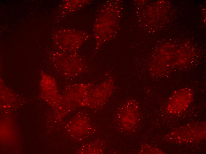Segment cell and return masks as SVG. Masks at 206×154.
<instances>
[{"label":"cell","instance_id":"obj_1","mask_svg":"<svg viewBox=\"0 0 206 154\" xmlns=\"http://www.w3.org/2000/svg\"><path fill=\"white\" fill-rule=\"evenodd\" d=\"M191 90L184 88L177 91L170 97L167 106L168 110L172 113H177L186 109L193 100Z\"/></svg>","mask_w":206,"mask_h":154}]
</instances>
